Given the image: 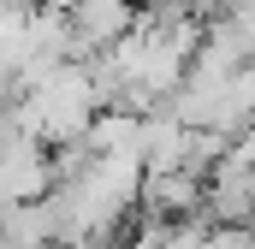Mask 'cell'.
I'll use <instances>...</instances> for the list:
<instances>
[{"label":"cell","mask_w":255,"mask_h":249,"mask_svg":"<svg viewBox=\"0 0 255 249\" xmlns=\"http://www.w3.org/2000/svg\"><path fill=\"white\" fill-rule=\"evenodd\" d=\"M48 184H54V172H48L42 148H36L30 136H6V142H0V202H6V208L36 202Z\"/></svg>","instance_id":"1"}]
</instances>
